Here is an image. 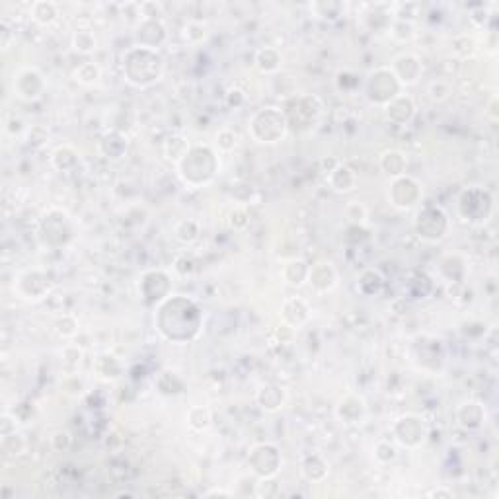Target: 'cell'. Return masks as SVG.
Listing matches in <instances>:
<instances>
[{
    "label": "cell",
    "instance_id": "obj_1",
    "mask_svg": "<svg viewBox=\"0 0 499 499\" xmlns=\"http://www.w3.org/2000/svg\"><path fill=\"white\" fill-rule=\"evenodd\" d=\"M201 310L185 297H168L156 310V328L164 340L172 343H189L201 329Z\"/></svg>",
    "mask_w": 499,
    "mask_h": 499
},
{
    "label": "cell",
    "instance_id": "obj_2",
    "mask_svg": "<svg viewBox=\"0 0 499 499\" xmlns=\"http://www.w3.org/2000/svg\"><path fill=\"white\" fill-rule=\"evenodd\" d=\"M178 176L189 187L207 185L219 172V160L215 150L207 145L189 146L187 154L176 164Z\"/></svg>",
    "mask_w": 499,
    "mask_h": 499
},
{
    "label": "cell",
    "instance_id": "obj_3",
    "mask_svg": "<svg viewBox=\"0 0 499 499\" xmlns=\"http://www.w3.org/2000/svg\"><path fill=\"white\" fill-rule=\"evenodd\" d=\"M162 71H164V61L152 49L133 47L123 57V74L127 82L137 88H146L159 82Z\"/></svg>",
    "mask_w": 499,
    "mask_h": 499
},
{
    "label": "cell",
    "instance_id": "obj_4",
    "mask_svg": "<svg viewBox=\"0 0 499 499\" xmlns=\"http://www.w3.org/2000/svg\"><path fill=\"white\" fill-rule=\"evenodd\" d=\"M289 123L277 108H264L250 119V135L262 145H275L287 135Z\"/></svg>",
    "mask_w": 499,
    "mask_h": 499
},
{
    "label": "cell",
    "instance_id": "obj_5",
    "mask_svg": "<svg viewBox=\"0 0 499 499\" xmlns=\"http://www.w3.org/2000/svg\"><path fill=\"white\" fill-rule=\"evenodd\" d=\"M449 227H451V222H449L447 213L437 205H426V207L419 209L417 215H415V234L423 242H441L447 236Z\"/></svg>",
    "mask_w": 499,
    "mask_h": 499
},
{
    "label": "cell",
    "instance_id": "obj_6",
    "mask_svg": "<svg viewBox=\"0 0 499 499\" xmlns=\"http://www.w3.org/2000/svg\"><path fill=\"white\" fill-rule=\"evenodd\" d=\"M402 86L394 76L390 67H380L369 73L365 82V96L375 106H386L396 96H400Z\"/></svg>",
    "mask_w": 499,
    "mask_h": 499
},
{
    "label": "cell",
    "instance_id": "obj_7",
    "mask_svg": "<svg viewBox=\"0 0 499 499\" xmlns=\"http://www.w3.org/2000/svg\"><path fill=\"white\" fill-rule=\"evenodd\" d=\"M494 211V199L484 187H468L459 197V213L464 220L486 222Z\"/></svg>",
    "mask_w": 499,
    "mask_h": 499
},
{
    "label": "cell",
    "instance_id": "obj_8",
    "mask_svg": "<svg viewBox=\"0 0 499 499\" xmlns=\"http://www.w3.org/2000/svg\"><path fill=\"white\" fill-rule=\"evenodd\" d=\"M322 102L316 96H301L292 97L285 108V117L289 125H294L297 129H308L318 121L322 115Z\"/></svg>",
    "mask_w": 499,
    "mask_h": 499
},
{
    "label": "cell",
    "instance_id": "obj_9",
    "mask_svg": "<svg viewBox=\"0 0 499 499\" xmlns=\"http://www.w3.org/2000/svg\"><path fill=\"white\" fill-rule=\"evenodd\" d=\"M39 232H41V240L49 246H62L71 240V234H73V229H71V220L67 217V213H62L59 209H53L45 213V217L41 219V227H39Z\"/></svg>",
    "mask_w": 499,
    "mask_h": 499
},
{
    "label": "cell",
    "instance_id": "obj_10",
    "mask_svg": "<svg viewBox=\"0 0 499 499\" xmlns=\"http://www.w3.org/2000/svg\"><path fill=\"white\" fill-rule=\"evenodd\" d=\"M419 199H421V185L415 182L414 178L404 174L392 180L388 189V201L392 207L408 211V209L415 207L419 203Z\"/></svg>",
    "mask_w": 499,
    "mask_h": 499
},
{
    "label": "cell",
    "instance_id": "obj_11",
    "mask_svg": "<svg viewBox=\"0 0 499 499\" xmlns=\"http://www.w3.org/2000/svg\"><path fill=\"white\" fill-rule=\"evenodd\" d=\"M392 433H394V439L398 441V445H402L406 449H415L426 441L427 427L421 417L408 414L396 419Z\"/></svg>",
    "mask_w": 499,
    "mask_h": 499
},
{
    "label": "cell",
    "instance_id": "obj_12",
    "mask_svg": "<svg viewBox=\"0 0 499 499\" xmlns=\"http://www.w3.org/2000/svg\"><path fill=\"white\" fill-rule=\"evenodd\" d=\"M248 463L259 478H275L281 468L279 449L269 443L256 445L248 456Z\"/></svg>",
    "mask_w": 499,
    "mask_h": 499
},
{
    "label": "cell",
    "instance_id": "obj_13",
    "mask_svg": "<svg viewBox=\"0 0 499 499\" xmlns=\"http://www.w3.org/2000/svg\"><path fill=\"white\" fill-rule=\"evenodd\" d=\"M141 297L146 305H160L164 299H168L170 292V277L162 269L146 271L141 277Z\"/></svg>",
    "mask_w": 499,
    "mask_h": 499
},
{
    "label": "cell",
    "instance_id": "obj_14",
    "mask_svg": "<svg viewBox=\"0 0 499 499\" xmlns=\"http://www.w3.org/2000/svg\"><path fill=\"white\" fill-rule=\"evenodd\" d=\"M16 291L27 301H41L51 291V279H49L47 273H43L39 269H32V271H25L18 277Z\"/></svg>",
    "mask_w": 499,
    "mask_h": 499
},
{
    "label": "cell",
    "instance_id": "obj_15",
    "mask_svg": "<svg viewBox=\"0 0 499 499\" xmlns=\"http://www.w3.org/2000/svg\"><path fill=\"white\" fill-rule=\"evenodd\" d=\"M14 92L24 102H36L45 92V80L36 69H24L14 76Z\"/></svg>",
    "mask_w": 499,
    "mask_h": 499
},
{
    "label": "cell",
    "instance_id": "obj_16",
    "mask_svg": "<svg viewBox=\"0 0 499 499\" xmlns=\"http://www.w3.org/2000/svg\"><path fill=\"white\" fill-rule=\"evenodd\" d=\"M135 37H137L139 47L156 51L166 41L168 32H166V25H164V22L160 18H145L137 25Z\"/></svg>",
    "mask_w": 499,
    "mask_h": 499
},
{
    "label": "cell",
    "instance_id": "obj_17",
    "mask_svg": "<svg viewBox=\"0 0 499 499\" xmlns=\"http://www.w3.org/2000/svg\"><path fill=\"white\" fill-rule=\"evenodd\" d=\"M390 69H392L394 76L398 78L400 86L415 84L419 80V76H421V71H423L419 59L415 55H410V53L396 57Z\"/></svg>",
    "mask_w": 499,
    "mask_h": 499
},
{
    "label": "cell",
    "instance_id": "obj_18",
    "mask_svg": "<svg viewBox=\"0 0 499 499\" xmlns=\"http://www.w3.org/2000/svg\"><path fill=\"white\" fill-rule=\"evenodd\" d=\"M308 283L310 287L318 292H329L336 283H338V271L334 269L332 264H316V266H310V273H308Z\"/></svg>",
    "mask_w": 499,
    "mask_h": 499
},
{
    "label": "cell",
    "instance_id": "obj_19",
    "mask_svg": "<svg viewBox=\"0 0 499 499\" xmlns=\"http://www.w3.org/2000/svg\"><path fill=\"white\" fill-rule=\"evenodd\" d=\"M384 110H386V115H388L390 121L396 123V125H406V123H410L414 119L415 104L410 96L400 94V96L394 97L390 104H386Z\"/></svg>",
    "mask_w": 499,
    "mask_h": 499
},
{
    "label": "cell",
    "instance_id": "obj_20",
    "mask_svg": "<svg viewBox=\"0 0 499 499\" xmlns=\"http://www.w3.org/2000/svg\"><path fill=\"white\" fill-rule=\"evenodd\" d=\"M365 412V400L361 396H357V394H347L343 400H340L338 410H336V414H338V417H340L343 423H357V421H361Z\"/></svg>",
    "mask_w": 499,
    "mask_h": 499
},
{
    "label": "cell",
    "instance_id": "obj_21",
    "mask_svg": "<svg viewBox=\"0 0 499 499\" xmlns=\"http://www.w3.org/2000/svg\"><path fill=\"white\" fill-rule=\"evenodd\" d=\"M456 421H459V426L464 427V429H470V431L480 429L482 423L486 421V410H484L482 404L472 402V400L464 402L456 410Z\"/></svg>",
    "mask_w": 499,
    "mask_h": 499
},
{
    "label": "cell",
    "instance_id": "obj_22",
    "mask_svg": "<svg viewBox=\"0 0 499 499\" xmlns=\"http://www.w3.org/2000/svg\"><path fill=\"white\" fill-rule=\"evenodd\" d=\"M326 182H328L329 189H334L336 194H347V192H353L355 185H357V176L355 172L345 166V164H338L332 172H328L326 176Z\"/></svg>",
    "mask_w": 499,
    "mask_h": 499
},
{
    "label": "cell",
    "instance_id": "obj_23",
    "mask_svg": "<svg viewBox=\"0 0 499 499\" xmlns=\"http://www.w3.org/2000/svg\"><path fill=\"white\" fill-rule=\"evenodd\" d=\"M281 312H283V322L289 324L291 328H301L303 324H306V320L310 318V308H308V305H306L303 299H297V297L285 301Z\"/></svg>",
    "mask_w": 499,
    "mask_h": 499
},
{
    "label": "cell",
    "instance_id": "obj_24",
    "mask_svg": "<svg viewBox=\"0 0 499 499\" xmlns=\"http://www.w3.org/2000/svg\"><path fill=\"white\" fill-rule=\"evenodd\" d=\"M285 390L277 386V384H264L262 388L256 392V402L259 408H264L266 412H277L285 404Z\"/></svg>",
    "mask_w": 499,
    "mask_h": 499
},
{
    "label": "cell",
    "instance_id": "obj_25",
    "mask_svg": "<svg viewBox=\"0 0 499 499\" xmlns=\"http://www.w3.org/2000/svg\"><path fill=\"white\" fill-rule=\"evenodd\" d=\"M97 148L108 159H123L125 152H127V139L121 133H117V131H110V133H106L100 139Z\"/></svg>",
    "mask_w": 499,
    "mask_h": 499
},
{
    "label": "cell",
    "instance_id": "obj_26",
    "mask_svg": "<svg viewBox=\"0 0 499 499\" xmlns=\"http://www.w3.org/2000/svg\"><path fill=\"white\" fill-rule=\"evenodd\" d=\"M328 463L320 454H306L301 463V472L308 482H322L328 476Z\"/></svg>",
    "mask_w": 499,
    "mask_h": 499
},
{
    "label": "cell",
    "instance_id": "obj_27",
    "mask_svg": "<svg viewBox=\"0 0 499 499\" xmlns=\"http://www.w3.org/2000/svg\"><path fill=\"white\" fill-rule=\"evenodd\" d=\"M406 166H408V159L404 156V152H400V150H386V152L380 156V168H382L384 174L390 176L392 180L398 178V176H404Z\"/></svg>",
    "mask_w": 499,
    "mask_h": 499
},
{
    "label": "cell",
    "instance_id": "obj_28",
    "mask_svg": "<svg viewBox=\"0 0 499 499\" xmlns=\"http://www.w3.org/2000/svg\"><path fill=\"white\" fill-rule=\"evenodd\" d=\"M308 273H310V266L306 264L305 259H291L283 268V277L292 287L305 285L306 281H308Z\"/></svg>",
    "mask_w": 499,
    "mask_h": 499
},
{
    "label": "cell",
    "instance_id": "obj_29",
    "mask_svg": "<svg viewBox=\"0 0 499 499\" xmlns=\"http://www.w3.org/2000/svg\"><path fill=\"white\" fill-rule=\"evenodd\" d=\"M382 287H384V277L373 268L365 269L359 275V279H357V289L365 297H375V294L382 291Z\"/></svg>",
    "mask_w": 499,
    "mask_h": 499
},
{
    "label": "cell",
    "instance_id": "obj_30",
    "mask_svg": "<svg viewBox=\"0 0 499 499\" xmlns=\"http://www.w3.org/2000/svg\"><path fill=\"white\" fill-rule=\"evenodd\" d=\"M94 371L102 380H115L121 377V363L111 355H100L94 361Z\"/></svg>",
    "mask_w": 499,
    "mask_h": 499
},
{
    "label": "cell",
    "instance_id": "obj_31",
    "mask_svg": "<svg viewBox=\"0 0 499 499\" xmlns=\"http://www.w3.org/2000/svg\"><path fill=\"white\" fill-rule=\"evenodd\" d=\"M256 67L262 73L271 74L281 69V55L277 49L264 47L256 53Z\"/></svg>",
    "mask_w": 499,
    "mask_h": 499
},
{
    "label": "cell",
    "instance_id": "obj_32",
    "mask_svg": "<svg viewBox=\"0 0 499 499\" xmlns=\"http://www.w3.org/2000/svg\"><path fill=\"white\" fill-rule=\"evenodd\" d=\"M162 150H164V156H166V159L174 160V162L178 164V162L187 154L189 143H187L183 137H180V135H172V137H168V139L164 141Z\"/></svg>",
    "mask_w": 499,
    "mask_h": 499
},
{
    "label": "cell",
    "instance_id": "obj_33",
    "mask_svg": "<svg viewBox=\"0 0 499 499\" xmlns=\"http://www.w3.org/2000/svg\"><path fill=\"white\" fill-rule=\"evenodd\" d=\"M59 16V8L55 2H47V0H39L32 6V18L36 20L37 24L49 25L53 24Z\"/></svg>",
    "mask_w": 499,
    "mask_h": 499
},
{
    "label": "cell",
    "instance_id": "obj_34",
    "mask_svg": "<svg viewBox=\"0 0 499 499\" xmlns=\"http://www.w3.org/2000/svg\"><path fill=\"white\" fill-rule=\"evenodd\" d=\"M51 164L59 172L73 170L74 166L78 164V154H76L73 146H59L51 156Z\"/></svg>",
    "mask_w": 499,
    "mask_h": 499
},
{
    "label": "cell",
    "instance_id": "obj_35",
    "mask_svg": "<svg viewBox=\"0 0 499 499\" xmlns=\"http://www.w3.org/2000/svg\"><path fill=\"white\" fill-rule=\"evenodd\" d=\"M174 236L182 244H194L199 238V222L194 219H183L174 227Z\"/></svg>",
    "mask_w": 499,
    "mask_h": 499
},
{
    "label": "cell",
    "instance_id": "obj_36",
    "mask_svg": "<svg viewBox=\"0 0 499 499\" xmlns=\"http://www.w3.org/2000/svg\"><path fill=\"white\" fill-rule=\"evenodd\" d=\"M0 447H2V452L6 456H18L25 451V439L22 433L18 431H12L8 435H2V441H0Z\"/></svg>",
    "mask_w": 499,
    "mask_h": 499
},
{
    "label": "cell",
    "instance_id": "obj_37",
    "mask_svg": "<svg viewBox=\"0 0 499 499\" xmlns=\"http://www.w3.org/2000/svg\"><path fill=\"white\" fill-rule=\"evenodd\" d=\"M73 47L76 49L78 53H82V55L94 53L97 49L96 37H94L92 32H88V30H78V32H74L73 36Z\"/></svg>",
    "mask_w": 499,
    "mask_h": 499
},
{
    "label": "cell",
    "instance_id": "obj_38",
    "mask_svg": "<svg viewBox=\"0 0 499 499\" xmlns=\"http://www.w3.org/2000/svg\"><path fill=\"white\" fill-rule=\"evenodd\" d=\"M187 423L195 431H203L211 426V412L205 406H194L189 412H187Z\"/></svg>",
    "mask_w": 499,
    "mask_h": 499
},
{
    "label": "cell",
    "instance_id": "obj_39",
    "mask_svg": "<svg viewBox=\"0 0 499 499\" xmlns=\"http://www.w3.org/2000/svg\"><path fill=\"white\" fill-rule=\"evenodd\" d=\"M100 74L102 73H100V67L96 62H82L80 67L74 69L73 78L80 84H94V82H97Z\"/></svg>",
    "mask_w": 499,
    "mask_h": 499
},
{
    "label": "cell",
    "instance_id": "obj_40",
    "mask_svg": "<svg viewBox=\"0 0 499 499\" xmlns=\"http://www.w3.org/2000/svg\"><path fill=\"white\" fill-rule=\"evenodd\" d=\"M310 10L316 14L318 18L336 20L341 12V4L340 2H316V4H310Z\"/></svg>",
    "mask_w": 499,
    "mask_h": 499
},
{
    "label": "cell",
    "instance_id": "obj_41",
    "mask_svg": "<svg viewBox=\"0 0 499 499\" xmlns=\"http://www.w3.org/2000/svg\"><path fill=\"white\" fill-rule=\"evenodd\" d=\"M182 388V380L172 373H162V377L159 378V390L162 394H180Z\"/></svg>",
    "mask_w": 499,
    "mask_h": 499
},
{
    "label": "cell",
    "instance_id": "obj_42",
    "mask_svg": "<svg viewBox=\"0 0 499 499\" xmlns=\"http://www.w3.org/2000/svg\"><path fill=\"white\" fill-rule=\"evenodd\" d=\"M392 37L398 39V41H410L415 36L414 22H404V20H396L392 24Z\"/></svg>",
    "mask_w": 499,
    "mask_h": 499
},
{
    "label": "cell",
    "instance_id": "obj_43",
    "mask_svg": "<svg viewBox=\"0 0 499 499\" xmlns=\"http://www.w3.org/2000/svg\"><path fill=\"white\" fill-rule=\"evenodd\" d=\"M375 456H377L378 463H392L396 459V447L390 441H380L377 447H375Z\"/></svg>",
    "mask_w": 499,
    "mask_h": 499
},
{
    "label": "cell",
    "instance_id": "obj_44",
    "mask_svg": "<svg viewBox=\"0 0 499 499\" xmlns=\"http://www.w3.org/2000/svg\"><path fill=\"white\" fill-rule=\"evenodd\" d=\"M427 94L435 102H443V100H447L451 96V86L447 84L445 80H433L429 84V88H427Z\"/></svg>",
    "mask_w": 499,
    "mask_h": 499
},
{
    "label": "cell",
    "instance_id": "obj_45",
    "mask_svg": "<svg viewBox=\"0 0 499 499\" xmlns=\"http://www.w3.org/2000/svg\"><path fill=\"white\" fill-rule=\"evenodd\" d=\"M49 131L43 125H34L32 129H27V143L32 146H41L47 143Z\"/></svg>",
    "mask_w": 499,
    "mask_h": 499
},
{
    "label": "cell",
    "instance_id": "obj_46",
    "mask_svg": "<svg viewBox=\"0 0 499 499\" xmlns=\"http://www.w3.org/2000/svg\"><path fill=\"white\" fill-rule=\"evenodd\" d=\"M236 133L234 131H231V129H222V131H219L217 133V145H219L220 150H232L234 146H236Z\"/></svg>",
    "mask_w": 499,
    "mask_h": 499
},
{
    "label": "cell",
    "instance_id": "obj_47",
    "mask_svg": "<svg viewBox=\"0 0 499 499\" xmlns=\"http://www.w3.org/2000/svg\"><path fill=\"white\" fill-rule=\"evenodd\" d=\"M76 328H78V324H76V320L73 316H62L59 322H57V332H59V336L62 338H71L76 334Z\"/></svg>",
    "mask_w": 499,
    "mask_h": 499
},
{
    "label": "cell",
    "instance_id": "obj_48",
    "mask_svg": "<svg viewBox=\"0 0 499 499\" xmlns=\"http://www.w3.org/2000/svg\"><path fill=\"white\" fill-rule=\"evenodd\" d=\"M256 496H259V498L277 496V484L271 482V478H262V482L256 486Z\"/></svg>",
    "mask_w": 499,
    "mask_h": 499
},
{
    "label": "cell",
    "instance_id": "obj_49",
    "mask_svg": "<svg viewBox=\"0 0 499 499\" xmlns=\"http://www.w3.org/2000/svg\"><path fill=\"white\" fill-rule=\"evenodd\" d=\"M231 227L234 231H244L248 227V213L244 209H236L231 213Z\"/></svg>",
    "mask_w": 499,
    "mask_h": 499
},
{
    "label": "cell",
    "instance_id": "obj_50",
    "mask_svg": "<svg viewBox=\"0 0 499 499\" xmlns=\"http://www.w3.org/2000/svg\"><path fill=\"white\" fill-rule=\"evenodd\" d=\"M347 217L353 220V224H361L367 219V209L361 203H351L347 205Z\"/></svg>",
    "mask_w": 499,
    "mask_h": 499
},
{
    "label": "cell",
    "instance_id": "obj_51",
    "mask_svg": "<svg viewBox=\"0 0 499 499\" xmlns=\"http://www.w3.org/2000/svg\"><path fill=\"white\" fill-rule=\"evenodd\" d=\"M71 435L67 433V431H57L53 439H51V443H53V447H55V451H67L69 447H71Z\"/></svg>",
    "mask_w": 499,
    "mask_h": 499
},
{
    "label": "cell",
    "instance_id": "obj_52",
    "mask_svg": "<svg viewBox=\"0 0 499 499\" xmlns=\"http://www.w3.org/2000/svg\"><path fill=\"white\" fill-rule=\"evenodd\" d=\"M176 269L182 273V275H187V273H192L194 271V259L187 256H182L176 259Z\"/></svg>",
    "mask_w": 499,
    "mask_h": 499
},
{
    "label": "cell",
    "instance_id": "obj_53",
    "mask_svg": "<svg viewBox=\"0 0 499 499\" xmlns=\"http://www.w3.org/2000/svg\"><path fill=\"white\" fill-rule=\"evenodd\" d=\"M244 94L240 90H231L229 94H227V102H229V106H234V108H238V106H242L244 104Z\"/></svg>",
    "mask_w": 499,
    "mask_h": 499
},
{
    "label": "cell",
    "instance_id": "obj_54",
    "mask_svg": "<svg viewBox=\"0 0 499 499\" xmlns=\"http://www.w3.org/2000/svg\"><path fill=\"white\" fill-rule=\"evenodd\" d=\"M292 336H294V328H291L289 324H285V322H283V324L279 326V329H277V338L281 340V343L287 340H292Z\"/></svg>",
    "mask_w": 499,
    "mask_h": 499
},
{
    "label": "cell",
    "instance_id": "obj_55",
    "mask_svg": "<svg viewBox=\"0 0 499 499\" xmlns=\"http://www.w3.org/2000/svg\"><path fill=\"white\" fill-rule=\"evenodd\" d=\"M487 115L494 119V121H498L499 113H498V96H494L489 100V106H487Z\"/></svg>",
    "mask_w": 499,
    "mask_h": 499
},
{
    "label": "cell",
    "instance_id": "obj_56",
    "mask_svg": "<svg viewBox=\"0 0 499 499\" xmlns=\"http://www.w3.org/2000/svg\"><path fill=\"white\" fill-rule=\"evenodd\" d=\"M427 496L429 498H452V491H449V489H433Z\"/></svg>",
    "mask_w": 499,
    "mask_h": 499
},
{
    "label": "cell",
    "instance_id": "obj_57",
    "mask_svg": "<svg viewBox=\"0 0 499 499\" xmlns=\"http://www.w3.org/2000/svg\"><path fill=\"white\" fill-rule=\"evenodd\" d=\"M217 496H222V498H231L232 491H224V489H211L205 494V498H217Z\"/></svg>",
    "mask_w": 499,
    "mask_h": 499
}]
</instances>
